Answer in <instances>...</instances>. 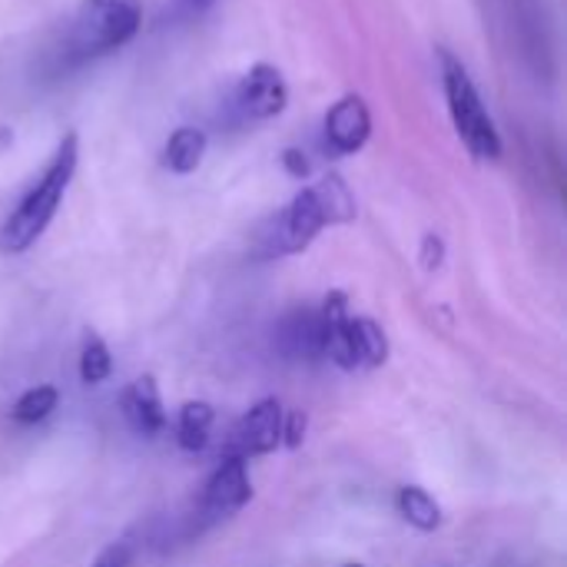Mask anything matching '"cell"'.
I'll return each mask as SVG.
<instances>
[{
    "instance_id": "cell-14",
    "label": "cell",
    "mask_w": 567,
    "mask_h": 567,
    "mask_svg": "<svg viewBox=\"0 0 567 567\" xmlns=\"http://www.w3.org/2000/svg\"><path fill=\"white\" fill-rule=\"evenodd\" d=\"M209 425H213V405L206 402H189L179 412V425H176V439L183 452H199L209 442Z\"/></svg>"
},
{
    "instance_id": "cell-10",
    "label": "cell",
    "mask_w": 567,
    "mask_h": 567,
    "mask_svg": "<svg viewBox=\"0 0 567 567\" xmlns=\"http://www.w3.org/2000/svg\"><path fill=\"white\" fill-rule=\"evenodd\" d=\"M123 419L143 439H150V435L166 429V412H163V399H159V389H156L153 375L136 379L123 392Z\"/></svg>"
},
{
    "instance_id": "cell-2",
    "label": "cell",
    "mask_w": 567,
    "mask_h": 567,
    "mask_svg": "<svg viewBox=\"0 0 567 567\" xmlns=\"http://www.w3.org/2000/svg\"><path fill=\"white\" fill-rule=\"evenodd\" d=\"M143 10L140 0H83L66 20L56 40L47 50L50 73L80 70L120 47H126L140 30Z\"/></svg>"
},
{
    "instance_id": "cell-8",
    "label": "cell",
    "mask_w": 567,
    "mask_h": 567,
    "mask_svg": "<svg viewBox=\"0 0 567 567\" xmlns=\"http://www.w3.org/2000/svg\"><path fill=\"white\" fill-rule=\"evenodd\" d=\"M319 319H322V355L332 359L346 372L359 369V349H355V332H352L346 292H339V289L329 292Z\"/></svg>"
},
{
    "instance_id": "cell-16",
    "label": "cell",
    "mask_w": 567,
    "mask_h": 567,
    "mask_svg": "<svg viewBox=\"0 0 567 567\" xmlns=\"http://www.w3.org/2000/svg\"><path fill=\"white\" fill-rule=\"evenodd\" d=\"M113 372V359L110 349L100 336H86L83 339V352H80V379L83 385H100L103 379H110Z\"/></svg>"
},
{
    "instance_id": "cell-11",
    "label": "cell",
    "mask_w": 567,
    "mask_h": 567,
    "mask_svg": "<svg viewBox=\"0 0 567 567\" xmlns=\"http://www.w3.org/2000/svg\"><path fill=\"white\" fill-rule=\"evenodd\" d=\"M276 342L289 359H312L322 355V319L312 309H296L276 329Z\"/></svg>"
},
{
    "instance_id": "cell-22",
    "label": "cell",
    "mask_w": 567,
    "mask_h": 567,
    "mask_svg": "<svg viewBox=\"0 0 567 567\" xmlns=\"http://www.w3.org/2000/svg\"><path fill=\"white\" fill-rule=\"evenodd\" d=\"M189 10H203V7H209V3H216V0H183Z\"/></svg>"
},
{
    "instance_id": "cell-13",
    "label": "cell",
    "mask_w": 567,
    "mask_h": 567,
    "mask_svg": "<svg viewBox=\"0 0 567 567\" xmlns=\"http://www.w3.org/2000/svg\"><path fill=\"white\" fill-rule=\"evenodd\" d=\"M399 512L419 532H439L442 528V508H439V502L425 488H419V485H405L399 492Z\"/></svg>"
},
{
    "instance_id": "cell-7",
    "label": "cell",
    "mask_w": 567,
    "mask_h": 567,
    "mask_svg": "<svg viewBox=\"0 0 567 567\" xmlns=\"http://www.w3.org/2000/svg\"><path fill=\"white\" fill-rule=\"evenodd\" d=\"M282 445V405L276 399L256 402L233 432V455H269Z\"/></svg>"
},
{
    "instance_id": "cell-19",
    "label": "cell",
    "mask_w": 567,
    "mask_h": 567,
    "mask_svg": "<svg viewBox=\"0 0 567 567\" xmlns=\"http://www.w3.org/2000/svg\"><path fill=\"white\" fill-rule=\"evenodd\" d=\"M442 259H445V243H442L435 233H429V236L422 239V266H425L429 272H435V269L442 266Z\"/></svg>"
},
{
    "instance_id": "cell-15",
    "label": "cell",
    "mask_w": 567,
    "mask_h": 567,
    "mask_svg": "<svg viewBox=\"0 0 567 567\" xmlns=\"http://www.w3.org/2000/svg\"><path fill=\"white\" fill-rule=\"evenodd\" d=\"M352 332H355V349H359V365L365 369H379L389 359V339L382 332V326L375 319H352Z\"/></svg>"
},
{
    "instance_id": "cell-18",
    "label": "cell",
    "mask_w": 567,
    "mask_h": 567,
    "mask_svg": "<svg viewBox=\"0 0 567 567\" xmlns=\"http://www.w3.org/2000/svg\"><path fill=\"white\" fill-rule=\"evenodd\" d=\"M306 429H309L306 412H292L289 419H282V445L286 449H299L306 442Z\"/></svg>"
},
{
    "instance_id": "cell-9",
    "label": "cell",
    "mask_w": 567,
    "mask_h": 567,
    "mask_svg": "<svg viewBox=\"0 0 567 567\" xmlns=\"http://www.w3.org/2000/svg\"><path fill=\"white\" fill-rule=\"evenodd\" d=\"M249 498H252V485H249L246 458L226 455V462L213 472V478H209V485H206L203 512L213 515V518H223V515L239 512Z\"/></svg>"
},
{
    "instance_id": "cell-3",
    "label": "cell",
    "mask_w": 567,
    "mask_h": 567,
    "mask_svg": "<svg viewBox=\"0 0 567 567\" xmlns=\"http://www.w3.org/2000/svg\"><path fill=\"white\" fill-rule=\"evenodd\" d=\"M76 159H80V140H76V133H66L56 143L43 173L33 179V186L20 196L17 209L7 216V223L0 229L3 252H23L47 233L50 219L56 216V209L66 196L70 179L76 173Z\"/></svg>"
},
{
    "instance_id": "cell-17",
    "label": "cell",
    "mask_w": 567,
    "mask_h": 567,
    "mask_svg": "<svg viewBox=\"0 0 567 567\" xmlns=\"http://www.w3.org/2000/svg\"><path fill=\"white\" fill-rule=\"evenodd\" d=\"M56 409V389L53 385H37L30 392H23L13 405V422L20 425H33V422H43L50 412Z\"/></svg>"
},
{
    "instance_id": "cell-4",
    "label": "cell",
    "mask_w": 567,
    "mask_h": 567,
    "mask_svg": "<svg viewBox=\"0 0 567 567\" xmlns=\"http://www.w3.org/2000/svg\"><path fill=\"white\" fill-rule=\"evenodd\" d=\"M439 70H442V90H445L449 116H452L455 133L465 143V150L475 159H498L502 156V136H498V126H495L468 66L452 50L442 47L439 50Z\"/></svg>"
},
{
    "instance_id": "cell-5",
    "label": "cell",
    "mask_w": 567,
    "mask_h": 567,
    "mask_svg": "<svg viewBox=\"0 0 567 567\" xmlns=\"http://www.w3.org/2000/svg\"><path fill=\"white\" fill-rule=\"evenodd\" d=\"M286 103H289V90H286L282 73L269 63H256L229 90L223 103V120L229 126H256V123L279 116Z\"/></svg>"
},
{
    "instance_id": "cell-20",
    "label": "cell",
    "mask_w": 567,
    "mask_h": 567,
    "mask_svg": "<svg viewBox=\"0 0 567 567\" xmlns=\"http://www.w3.org/2000/svg\"><path fill=\"white\" fill-rule=\"evenodd\" d=\"M93 567H130V545L126 542H116V545L103 548L100 558L93 561Z\"/></svg>"
},
{
    "instance_id": "cell-1",
    "label": "cell",
    "mask_w": 567,
    "mask_h": 567,
    "mask_svg": "<svg viewBox=\"0 0 567 567\" xmlns=\"http://www.w3.org/2000/svg\"><path fill=\"white\" fill-rule=\"evenodd\" d=\"M355 219V196L349 193L346 179L329 173L319 183L299 189L289 206L272 213L252 239L256 259H279L309 249V243L326 226H342Z\"/></svg>"
},
{
    "instance_id": "cell-12",
    "label": "cell",
    "mask_w": 567,
    "mask_h": 567,
    "mask_svg": "<svg viewBox=\"0 0 567 567\" xmlns=\"http://www.w3.org/2000/svg\"><path fill=\"white\" fill-rule=\"evenodd\" d=\"M206 156V133L199 126H179L169 133L166 146H163V166L169 173H193Z\"/></svg>"
},
{
    "instance_id": "cell-6",
    "label": "cell",
    "mask_w": 567,
    "mask_h": 567,
    "mask_svg": "<svg viewBox=\"0 0 567 567\" xmlns=\"http://www.w3.org/2000/svg\"><path fill=\"white\" fill-rule=\"evenodd\" d=\"M372 133V113L362 96H342L329 106L322 120V150L329 156H352L365 146Z\"/></svg>"
},
{
    "instance_id": "cell-21",
    "label": "cell",
    "mask_w": 567,
    "mask_h": 567,
    "mask_svg": "<svg viewBox=\"0 0 567 567\" xmlns=\"http://www.w3.org/2000/svg\"><path fill=\"white\" fill-rule=\"evenodd\" d=\"M282 159H286V166H289V173H292V176H306V173H309V163H306V159H299V153H286Z\"/></svg>"
},
{
    "instance_id": "cell-23",
    "label": "cell",
    "mask_w": 567,
    "mask_h": 567,
    "mask_svg": "<svg viewBox=\"0 0 567 567\" xmlns=\"http://www.w3.org/2000/svg\"><path fill=\"white\" fill-rule=\"evenodd\" d=\"M346 567H362V565H346Z\"/></svg>"
}]
</instances>
